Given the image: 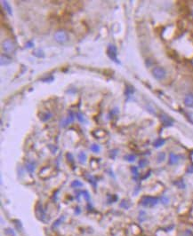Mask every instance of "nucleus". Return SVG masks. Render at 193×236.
Wrapping results in <instances>:
<instances>
[{
  "instance_id": "0eeeda50",
  "label": "nucleus",
  "mask_w": 193,
  "mask_h": 236,
  "mask_svg": "<svg viewBox=\"0 0 193 236\" xmlns=\"http://www.w3.org/2000/svg\"><path fill=\"white\" fill-rule=\"evenodd\" d=\"M74 120V114L72 112H69V116L67 118L63 119L62 121H61V126L62 127H66L67 125L70 124L72 121Z\"/></svg>"
},
{
  "instance_id": "5701e85b",
  "label": "nucleus",
  "mask_w": 193,
  "mask_h": 236,
  "mask_svg": "<svg viewBox=\"0 0 193 236\" xmlns=\"http://www.w3.org/2000/svg\"><path fill=\"white\" fill-rule=\"evenodd\" d=\"M77 118L79 120V122H81V123H84L86 120H85V118H84V116H83L82 114H77Z\"/></svg>"
},
{
  "instance_id": "cd10ccee",
  "label": "nucleus",
  "mask_w": 193,
  "mask_h": 236,
  "mask_svg": "<svg viewBox=\"0 0 193 236\" xmlns=\"http://www.w3.org/2000/svg\"><path fill=\"white\" fill-rule=\"evenodd\" d=\"M187 172L188 173H193V164H191L190 166L188 167V169H187Z\"/></svg>"
},
{
  "instance_id": "f8f14e48",
  "label": "nucleus",
  "mask_w": 193,
  "mask_h": 236,
  "mask_svg": "<svg viewBox=\"0 0 193 236\" xmlns=\"http://www.w3.org/2000/svg\"><path fill=\"white\" fill-rule=\"evenodd\" d=\"M165 140L164 139H161V138H159V139H156L155 141H154V143H153V146H155V147H157V148H159L160 146H162L164 144H165Z\"/></svg>"
},
{
  "instance_id": "393cba45",
  "label": "nucleus",
  "mask_w": 193,
  "mask_h": 236,
  "mask_svg": "<svg viewBox=\"0 0 193 236\" xmlns=\"http://www.w3.org/2000/svg\"><path fill=\"white\" fill-rule=\"evenodd\" d=\"M131 171H132V172L134 173V176H138V169H137V167L133 166L131 168Z\"/></svg>"
},
{
  "instance_id": "b1692460",
  "label": "nucleus",
  "mask_w": 193,
  "mask_h": 236,
  "mask_svg": "<svg viewBox=\"0 0 193 236\" xmlns=\"http://www.w3.org/2000/svg\"><path fill=\"white\" fill-rule=\"evenodd\" d=\"M120 206L121 207H124L125 209H128L129 208V204H128V201H122V203L120 204Z\"/></svg>"
},
{
  "instance_id": "9d476101",
  "label": "nucleus",
  "mask_w": 193,
  "mask_h": 236,
  "mask_svg": "<svg viewBox=\"0 0 193 236\" xmlns=\"http://www.w3.org/2000/svg\"><path fill=\"white\" fill-rule=\"evenodd\" d=\"M11 62H12V59H11L10 57H8L7 55L1 56V65H2V66L9 65Z\"/></svg>"
},
{
  "instance_id": "4468645a",
  "label": "nucleus",
  "mask_w": 193,
  "mask_h": 236,
  "mask_svg": "<svg viewBox=\"0 0 193 236\" xmlns=\"http://www.w3.org/2000/svg\"><path fill=\"white\" fill-rule=\"evenodd\" d=\"M33 55L37 57V58H44L45 57V53H44V52L42 50L37 49V50H36V51L33 52Z\"/></svg>"
},
{
  "instance_id": "c85d7f7f",
  "label": "nucleus",
  "mask_w": 193,
  "mask_h": 236,
  "mask_svg": "<svg viewBox=\"0 0 193 236\" xmlns=\"http://www.w3.org/2000/svg\"><path fill=\"white\" fill-rule=\"evenodd\" d=\"M50 79H51V80H54V77H51V78H50ZM48 80H49V78H46V79H43V81H44V82H47ZM48 82H49V81H48Z\"/></svg>"
},
{
  "instance_id": "f3484780",
  "label": "nucleus",
  "mask_w": 193,
  "mask_h": 236,
  "mask_svg": "<svg viewBox=\"0 0 193 236\" xmlns=\"http://www.w3.org/2000/svg\"><path fill=\"white\" fill-rule=\"evenodd\" d=\"M124 158L125 160L127 161V162H134L136 156H135L134 154H126V155H125Z\"/></svg>"
},
{
  "instance_id": "a211bd4d",
  "label": "nucleus",
  "mask_w": 193,
  "mask_h": 236,
  "mask_svg": "<svg viewBox=\"0 0 193 236\" xmlns=\"http://www.w3.org/2000/svg\"><path fill=\"white\" fill-rule=\"evenodd\" d=\"M174 185H175V186H177V188H181V189L185 188V184H184V182L182 180V179L175 181V182H174Z\"/></svg>"
},
{
  "instance_id": "dca6fc26",
  "label": "nucleus",
  "mask_w": 193,
  "mask_h": 236,
  "mask_svg": "<svg viewBox=\"0 0 193 236\" xmlns=\"http://www.w3.org/2000/svg\"><path fill=\"white\" fill-rule=\"evenodd\" d=\"M157 159H158V162H164L165 159V154L164 152H160V153L158 154V156H157Z\"/></svg>"
},
{
  "instance_id": "39448f33",
  "label": "nucleus",
  "mask_w": 193,
  "mask_h": 236,
  "mask_svg": "<svg viewBox=\"0 0 193 236\" xmlns=\"http://www.w3.org/2000/svg\"><path fill=\"white\" fill-rule=\"evenodd\" d=\"M2 48L7 53H12L15 50V45H14V42H12L9 39H7L2 43Z\"/></svg>"
},
{
  "instance_id": "1a4fd4ad",
  "label": "nucleus",
  "mask_w": 193,
  "mask_h": 236,
  "mask_svg": "<svg viewBox=\"0 0 193 236\" xmlns=\"http://www.w3.org/2000/svg\"><path fill=\"white\" fill-rule=\"evenodd\" d=\"M179 162V156L175 154L171 153L169 155V163L170 164H176Z\"/></svg>"
},
{
  "instance_id": "f03ea898",
  "label": "nucleus",
  "mask_w": 193,
  "mask_h": 236,
  "mask_svg": "<svg viewBox=\"0 0 193 236\" xmlns=\"http://www.w3.org/2000/svg\"><path fill=\"white\" fill-rule=\"evenodd\" d=\"M117 47L115 45H113V44H110L108 46V49H107V54H108L109 58H110L111 61H113L114 62H116L117 64H120V61L117 60Z\"/></svg>"
},
{
  "instance_id": "bb28decb",
  "label": "nucleus",
  "mask_w": 193,
  "mask_h": 236,
  "mask_svg": "<svg viewBox=\"0 0 193 236\" xmlns=\"http://www.w3.org/2000/svg\"><path fill=\"white\" fill-rule=\"evenodd\" d=\"M34 46V43L32 41H29L26 44V48H31V47H33Z\"/></svg>"
},
{
  "instance_id": "20e7f679",
  "label": "nucleus",
  "mask_w": 193,
  "mask_h": 236,
  "mask_svg": "<svg viewBox=\"0 0 193 236\" xmlns=\"http://www.w3.org/2000/svg\"><path fill=\"white\" fill-rule=\"evenodd\" d=\"M55 40L59 44H63L68 40V35L64 30H58L55 32Z\"/></svg>"
},
{
  "instance_id": "ddd939ff",
  "label": "nucleus",
  "mask_w": 193,
  "mask_h": 236,
  "mask_svg": "<svg viewBox=\"0 0 193 236\" xmlns=\"http://www.w3.org/2000/svg\"><path fill=\"white\" fill-rule=\"evenodd\" d=\"M77 158H78V162H79L81 164H85L86 162V154L84 153V152H80V153L78 154Z\"/></svg>"
},
{
  "instance_id": "f257e3e1",
  "label": "nucleus",
  "mask_w": 193,
  "mask_h": 236,
  "mask_svg": "<svg viewBox=\"0 0 193 236\" xmlns=\"http://www.w3.org/2000/svg\"><path fill=\"white\" fill-rule=\"evenodd\" d=\"M158 203H159V199L156 197H152V196H144L141 200V204L143 207H148V208L154 207Z\"/></svg>"
},
{
  "instance_id": "4be33fe9",
  "label": "nucleus",
  "mask_w": 193,
  "mask_h": 236,
  "mask_svg": "<svg viewBox=\"0 0 193 236\" xmlns=\"http://www.w3.org/2000/svg\"><path fill=\"white\" fill-rule=\"evenodd\" d=\"M148 164V161L146 159H142L139 161V166L141 168H144Z\"/></svg>"
},
{
  "instance_id": "aec40b11",
  "label": "nucleus",
  "mask_w": 193,
  "mask_h": 236,
  "mask_svg": "<svg viewBox=\"0 0 193 236\" xmlns=\"http://www.w3.org/2000/svg\"><path fill=\"white\" fill-rule=\"evenodd\" d=\"M71 188H80V187H82L83 186V183L82 182H80L79 180H74L72 183H71Z\"/></svg>"
},
{
  "instance_id": "a878e982",
  "label": "nucleus",
  "mask_w": 193,
  "mask_h": 236,
  "mask_svg": "<svg viewBox=\"0 0 193 236\" xmlns=\"http://www.w3.org/2000/svg\"><path fill=\"white\" fill-rule=\"evenodd\" d=\"M161 201H162V203H164V204H167V203L169 202V199H168L167 197H165V196H163V197L161 198Z\"/></svg>"
},
{
  "instance_id": "412c9836",
  "label": "nucleus",
  "mask_w": 193,
  "mask_h": 236,
  "mask_svg": "<svg viewBox=\"0 0 193 236\" xmlns=\"http://www.w3.org/2000/svg\"><path fill=\"white\" fill-rule=\"evenodd\" d=\"M134 88H133L132 86H127V87H126V90H125V94H126L127 96H131L132 94L134 93Z\"/></svg>"
},
{
  "instance_id": "423d86ee",
  "label": "nucleus",
  "mask_w": 193,
  "mask_h": 236,
  "mask_svg": "<svg viewBox=\"0 0 193 236\" xmlns=\"http://www.w3.org/2000/svg\"><path fill=\"white\" fill-rule=\"evenodd\" d=\"M160 120L162 122V124L165 127H169V126H172L173 124V121L172 118H170L168 116H166L165 114H162L160 116Z\"/></svg>"
},
{
  "instance_id": "9b49d317",
  "label": "nucleus",
  "mask_w": 193,
  "mask_h": 236,
  "mask_svg": "<svg viewBox=\"0 0 193 236\" xmlns=\"http://www.w3.org/2000/svg\"><path fill=\"white\" fill-rule=\"evenodd\" d=\"M2 5L5 8V10L7 12V14L9 15H13V11H12V7L10 6L9 3L7 1H2Z\"/></svg>"
},
{
  "instance_id": "6ab92c4d",
  "label": "nucleus",
  "mask_w": 193,
  "mask_h": 236,
  "mask_svg": "<svg viewBox=\"0 0 193 236\" xmlns=\"http://www.w3.org/2000/svg\"><path fill=\"white\" fill-rule=\"evenodd\" d=\"M90 149L94 152V153H98V152H100V150H101V147L99 145H96V144H94V145H92V146H90Z\"/></svg>"
},
{
  "instance_id": "6e6552de",
  "label": "nucleus",
  "mask_w": 193,
  "mask_h": 236,
  "mask_svg": "<svg viewBox=\"0 0 193 236\" xmlns=\"http://www.w3.org/2000/svg\"><path fill=\"white\" fill-rule=\"evenodd\" d=\"M184 104L188 107H193V94H187L184 98Z\"/></svg>"
},
{
  "instance_id": "2eb2a0df",
  "label": "nucleus",
  "mask_w": 193,
  "mask_h": 236,
  "mask_svg": "<svg viewBox=\"0 0 193 236\" xmlns=\"http://www.w3.org/2000/svg\"><path fill=\"white\" fill-rule=\"evenodd\" d=\"M26 169L29 173H33L35 171V164L33 162H29L26 164Z\"/></svg>"
},
{
  "instance_id": "7ed1b4c3",
  "label": "nucleus",
  "mask_w": 193,
  "mask_h": 236,
  "mask_svg": "<svg viewBox=\"0 0 193 236\" xmlns=\"http://www.w3.org/2000/svg\"><path fill=\"white\" fill-rule=\"evenodd\" d=\"M152 75L158 80H162L165 77L166 72L162 67H156L152 70Z\"/></svg>"
}]
</instances>
